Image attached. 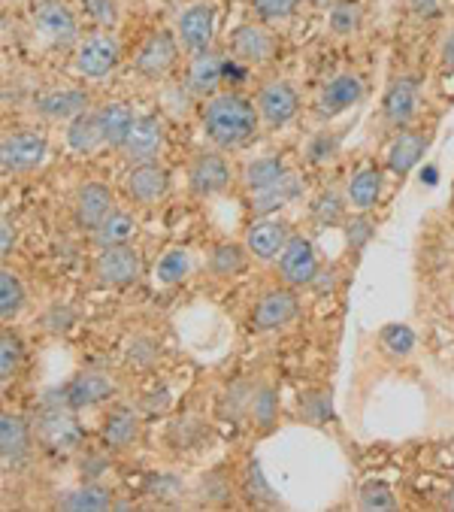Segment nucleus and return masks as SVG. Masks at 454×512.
<instances>
[{
	"mask_svg": "<svg viewBox=\"0 0 454 512\" xmlns=\"http://www.w3.org/2000/svg\"><path fill=\"white\" fill-rule=\"evenodd\" d=\"M346 237H349V246H352V249H364L367 240L373 237V222H370L364 213L355 216V219L346 225Z\"/></svg>",
	"mask_w": 454,
	"mask_h": 512,
	"instance_id": "obj_49",
	"label": "nucleus"
},
{
	"mask_svg": "<svg viewBox=\"0 0 454 512\" xmlns=\"http://www.w3.org/2000/svg\"><path fill=\"white\" fill-rule=\"evenodd\" d=\"M294 316H297V297H294L291 285H285V288H270V291L261 294V300L255 303L252 328H255V331H279V328L291 325Z\"/></svg>",
	"mask_w": 454,
	"mask_h": 512,
	"instance_id": "obj_14",
	"label": "nucleus"
},
{
	"mask_svg": "<svg viewBox=\"0 0 454 512\" xmlns=\"http://www.w3.org/2000/svg\"><path fill=\"white\" fill-rule=\"evenodd\" d=\"M300 191H303L300 179H297L294 173H288V176H285V179H279L276 185H270V188H264V191L249 194V210H252L255 216H270V213H276V210L288 207L291 200H297V197H300Z\"/></svg>",
	"mask_w": 454,
	"mask_h": 512,
	"instance_id": "obj_26",
	"label": "nucleus"
},
{
	"mask_svg": "<svg viewBox=\"0 0 454 512\" xmlns=\"http://www.w3.org/2000/svg\"><path fill=\"white\" fill-rule=\"evenodd\" d=\"M67 146H70L73 152H79V155H91L97 146H103V137H100V128H97L94 113H82V116L70 119Z\"/></svg>",
	"mask_w": 454,
	"mask_h": 512,
	"instance_id": "obj_34",
	"label": "nucleus"
},
{
	"mask_svg": "<svg viewBox=\"0 0 454 512\" xmlns=\"http://www.w3.org/2000/svg\"><path fill=\"white\" fill-rule=\"evenodd\" d=\"M188 270H191L188 252H185V249H170V252L161 255V261H158V267H155V276H158V282H164V285H176V282H182V279L188 276Z\"/></svg>",
	"mask_w": 454,
	"mask_h": 512,
	"instance_id": "obj_37",
	"label": "nucleus"
},
{
	"mask_svg": "<svg viewBox=\"0 0 454 512\" xmlns=\"http://www.w3.org/2000/svg\"><path fill=\"white\" fill-rule=\"evenodd\" d=\"M364 22V10L358 0H339L330 10V28L333 34H355Z\"/></svg>",
	"mask_w": 454,
	"mask_h": 512,
	"instance_id": "obj_38",
	"label": "nucleus"
},
{
	"mask_svg": "<svg viewBox=\"0 0 454 512\" xmlns=\"http://www.w3.org/2000/svg\"><path fill=\"white\" fill-rule=\"evenodd\" d=\"M361 97H364V82H361L355 73L333 76V79L321 88V94H318V100H315V113H318L321 119H336L339 113L352 110Z\"/></svg>",
	"mask_w": 454,
	"mask_h": 512,
	"instance_id": "obj_17",
	"label": "nucleus"
},
{
	"mask_svg": "<svg viewBox=\"0 0 454 512\" xmlns=\"http://www.w3.org/2000/svg\"><path fill=\"white\" fill-rule=\"evenodd\" d=\"M37 440L58 455H70L82 449V428L79 422L61 406L43 409V416L37 419Z\"/></svg>",
	"mask_w": 454,
	"mask_h": 512,
	"instance_id": "obj_6",
	"label": "nucleus"
},
{
	"mask_svg": "<svg viewBox=\"0 0 454 512\" xmlns=\"http://www.w3.org/2000/svg\"><path fill=\"white\" fill-rule=\"evenodd\" d=\"M231 185V164L218 152H197L188 164V188L197 197H215Z\"/></svg>",
	"mask_w": 454,
	"mask_h": 512,
	"instance_id": "obj_9",
	"label": "nucleus"
},
{
	"mask_svg": "<svg viewBox=\"0 0 454 512\" xmlns=\"http://www.w3.org/2000/svg\"><path fill=\"white\" fill-rule=\"evenodd\" d=\"M288 225L282 219L273 216H258L249 231H246V249L258 258V261H273L282 255V249L288 246Z\"/></svg>",
	"mask_w": 454,
	"mask_h": 512,
	"instance_id": "obj_19",
	"label": "nucleus"
},
{
	"mask_svg": "<svg viewBox=\"0 0 454 512\" xmlns=\"http://www.w3.org/2000/svg\"><path fill=\"white\" fill-rule=\"evenodd\" d=\"M164 143H167L164 119L161 116H140L119 152L128 164H146V161H158Z\"/></svg>",
	"mask_w": 454,
	"mask_h": 512,
	"instance_id": "obj_8",
	"label": "nucleus"
},
{
	"mask_svg": "<svg viewBox=\"0 0 454 512\" xmlns=\"http://www.w3.org/2000/svg\"><path fill=\"white\" fill-rule=\"evenodd\" d=\"M312 216H315V222H321V225H339L343 222V200H339L333 191H327V194H321L318 197V203H315V210H312Z\"/></svg>",
	"mask_w": 454,
	"mask_h": 512,
	"instance_id": "obj_43",
	"label": "nucleus"
},
{
	"mask_svg": "<svg viewBox=\"0 0 454 512\" xmlns=\"http://www.w3.org/2000/svg\"><path fill=\"white\" fill-rule=\"evenodd\" d=\"M379 340H382V346L391 355H400V358H406L415 349V334L406 325H385L382 334H379Z\"/></svg>",
	"mask_w": 454,
	"mask_h": 512,
	"instance_id": "obj_40",
	"label": "nucleus"
},
{
	"mask_svg": "<svg viewBox=\"0 0 454 512\" xmlns=\"http://www.w3.org/2000/svg\"><path fill=\"white\" fill-rule=\"evenodd\" d=\"M215 37V4H194L176 22V40L185 52H203Z\"/></svg>",
	"mask_w": 454,
	"mask_h": 512,
	"instance_id": "obj_12",
	"label": "nucleus"
},
{
	"mask_svg": "<svg viewBox=\"0 0 454 512\" xmlns=\"http://www.w3.org/2000/svg\"><path fill=\"white\" fill-rule=\"evenodd\" d=\"M406 4H409V10H412L415 16H421V19H430V16L439 13V4H436V0H406Z\"/></svg>",
	"mask_w": 454,
	"mask_h": 512,
	"instance_id": "obj_53",
	"label": "nucleus"
},
{
	"mask_svg": "<svg viewBox=\"0 0 454 512\" xmlns=\"http://www.w3.org/2000/svg\"><path fill=\"white\" fill-rule=\"evenodd\" d=\"M261 128L258 104L237 91H215L203 107V131L218 149H240Z\"/></svg>",
	"mask_w": 454,
	"mask_h": 512,
	"instance_id": "obj_1",
	"label": "nucleus"
},
{
	"mask_svg": "<svg viewBox=\"0 0 454 512\" xmlns=\"http://www.w3.org/2000/svg\"><path fill=\"white\" fill-rule=\"evenodd\" d=\"M427 134H421V131H403L397 140H394V146H391V155H388V167L397 173V176H406L418 161H421V155L427 152Z\"/></svg>",
	"mask_w": 454,
	"mask_h": 512,
	"instance_id": "obj_28",
	"label": "nucleus"
},
{
	"mask_svg": "<svg viewBox=\"0 0 454 512\" xmlns=\"http://www.w3.org/2000/svg\"><path fill=\"white\" fill-rule=\"evenodd\" d=\"M249 255L252 252L240 243H218L209 255V273L215 279H234L246 270Z\"/></svg>",
	"mask_w": 454,
	"mask_h": 512,
	"instance_id": "obj_31",
	"label": "nucleus"
},
{
	"mask_svg": "<svg viewBox=\"0 0 454 512\" xmlns=\"http://www.w3.org/2000/svg\"><path fill=\"white\" fill-rule=\"evenodd\" d=\"M34 113L49 122H70L88 113V91L85 88H55L34 100Z\"/></svg>",
	"mask_w": 454,
	"mask_h": 512,
	"instance_id": "obj_20",
	"label": "nucleus"
},
{
	"mask_svg": "<svg viewBox=\"0 0 454 512\" xmlns=\"http://www.w3.org/2000/svg\"><path fill=\"white\" fill-rule=\"evenodd\" d=\"M128 197L140 207H155V203L167 194L170 188V173L164 164L158 161H146V164H131V173L125 179Z\"/></svg>",
	"mask_w": 454,
	"mask_h": 512,
	"instance_id": "obj_15",
	"label": "nucleus"
},
{
	"mask_svg": "<svg viewBox=\"0 0 454 512\" xmlns=\"http://www.w3.org/2000/svg\"><path fill=\"white\" fill-rule=\"evenodd\" d=\"M258 113L267 128H282L300 113V94L291 82L285 79H270L258 88Z\"/></svg>",
	"mask_w": 454,
	"mask_h": 512,
	"instance_id": "obj_7",
	"label": "nucleus"
},
{
	"mask_svg": "<svg viewBox=\"0 0 454 512\" xmlns=\"http://www.w3.org/2000/svg\"><path fill=\"white\" fill-rule=\"evenodd\" d=\"M415 107H418V88H415V82L409 76L391 79V85L385 91V100H382L385 122L400 131V128H406L415 119Z\"/></svg>",
	"mask_w": 454,
	"mask_h": 512,
	"instance_id": "obj_22",
	"label": "nucleus"
},
{
	"mask_svg": "<svg viewBox=\"0 0 454 512\" xmlns=\"http://www.w3.org/2000/svg\"><path fill=\"white\" fill-rule=\"evenodd\" d=\"M0 455H4V464L19 467L28 461L31 455V428L22 416L4 413L0 419Z\"/></svg>",
	"mask_w": 454,
	"mask_h": 512,
	"instance_id": "obj_25",
	"label": "nucleus"
},
{
	"mask_svg": "<svg viewBox=\"0 0 454 512\" xmlns=\"http://www.w3.org/2000/svg\"><path fill=\"white\" fill-rule=\"evenodd\" d=\"M336 146H339V137L336 134H318L312 143H309V161L312 164H324L336 155Z\"/></svg>",
	"mask_w": 454,
	"mask_h": 512,
	"instance_id": "obj_47",
	"label": "nucleus"
},
{
	"mask_svg": "<svg viewBox=\"0 0 454 512\" xmlns=\"http://www.w3.org/2000/svg\"><path fill=\"white\" fill-rule=\"evenodd\" d=\"M58 509L64 512H103V509H112L116 500H112V491L97 485V482H85L73 491H64L55 503Z\"/></svg>",
	"mask_w": 454,
	"mask_h": 512,
	"instance_id": "obj_27",
	"label": "nucleus"
},
{
	"mask_svg": "<svg viewBox=\"0 0 454 512\" xmlns=\"http://www.w3.org/2000/svg\"><path fill=\"white\" fill-rule=\"evenodd\" d=\"M149 494H152V497H179V494H182V485H179L173 476H152Z\"/></svg>",
	"mask_w": 454,
	"mask_h": 512,
	"instance_id": "obj_50",
	"label": "nucleus"
},
{
	"mask_svg": "<svg viewBox=\"0 0 454 512\" xmlns=\"http://www.w3.org/2000/svg\"><path fill=\"white\" fill-rule=\"evenodd\" d=\"M13 243H16V225H13L10 219H4V243H0V249H4V255H10Z\"/></svg>",
	"mask_w": 454,
	"mask_h": 512,
	"instance_id": "obj_54",
	"label": "nucleus"
},
{
	"mask_svg": "<svg viewBox=\"0 0 454 512\" xmlns=\"http://www.w3.org/2000/svg\"><path fill=\"white\" fill-rule=\"evenodd\" d=\"M197 500L206 503V506L227 503V500H231V485H227L221 476H209V479H203V485L197 488Z\"/></svg>",
	"mask_w": 454,
	"mask_h": 512,
	"instance_id": "obj_44",
	"label": "nucleus"
},
{
	"mask_svg": "<svg viewBox=\"0 0 454 512\" xmlns=\"http://www.w3.org/2000/svg\"><path fill=\"white\" fill-rule=\"evenodd\" d=\"M94 276L100 285H109V288H125V285H134L140 276H143V258L140 252L125 243V246H106L97 261H94Z\"/></svg>",
	"mask_w": 454,
	"mask_h": 512,
	"instance_id": "obj_4",
	"label": "nucleus"
},
{
	"mask_svg": "<svg viewBox=\"0 0 454 512\" xmlns=\"http://www.w3.org/2000/svg\"><path fill=\"white\" fill-rule=\"evenodd\" d=\"M361 506H364V509H394L397 500H394V494H391L385 485L370 482V485L361 488Z\"/></svg>",
	"mask_w": 454,
	"mask_h": 512,
	"instance_id": "obj_45",
	"label": "nucleus"
},
{
	"mask_svg": "<svg viewBox=\"0 0 454 512\" xmlns=\"http://www.w3.org/2000/svg\"><path fill=\"white\" fill-rule=\"evenodd\" d=\"M25 306V285L22 279L4 267V273H0V316H4V322H13Z\"/></svg>",
	"mask_w": 454,
	"mask_h": 512,
	"instance_id": "obj_35",
	"label": "nucleus"
},
{
	"mask_svg": "<svg viewBox=\"0 0 454 512\" xmlns=\"http://www.w3.org/2000/svg\"><path fill=\"white\" fill-rule=\"evenodd\" d=\"M31 22H34V31L58 49H70L82 40L73 13L64 4H58V0H40L31 13Z\"/></svg>",
	"mask_w": 454,
	"mask_h": 512,
	"instance_id": "obj_5",
	"label": "nucleus"
},
{
	"mask_svg": "<svg viewBox=\"0 0 454 512\" xmlns=\"http://www.w3.org/2000/svg\"><path fill=\"white\" fill-rule=\"evenodd\" d=\"M279 276L285 285L300 288V285H312L318 276V258L315 249L306 237H291L288 246L279 255Z\"/></svg>",
	"mask_w": 454,
	"mask_h": 512,
	"instance_id": "obj_13",
	"label": "nucleus"
},
{
	"mask_svg": "<svg viewBox=\"0 0 454 512\" xmlns=\"http://www.w3.org/2000/svg\"><path fill=\"white\" fill-rule=\"evenodd\" d=\"M349 203L358 210V213H367L379 203V194H382V173L376 167H364L358 170L352 179H349Z\"/></svg>",
	"mask_w": 454,
	"mask_h": 512,
	"instance_id": "obj_30",
	"label": "nucleus"
},
{
	"mask_svg": "<svg viewBox=\"0 0 454 512\" xmlns=\"http://www.w3.org/2000/svg\"><path fill=\"white\" fill-rule=\"evenodd\" d=\"M22 355H25V349H22L19 337L4 331V340H0V376L13 379L22 367Z\"/></svg>",
	"mask_w": 454,
	"mask_h": 512,
	"instance_id": "obj_39",
	"label": "nucleus"
},
{
	"mask_svg": "<svg viewBox=\"0 0 454 512\" xmlns=\"http://www.w3.org/2000/svg\"><path fill=\"white\" fill-rule=\"evenodd\" d=\"M116 210V197L112 191L100 182H85L79 185L76 197H73V219L82 231H97Z\"/></svg>",
	"mask_w": 454,
	"mask_h": 512,
	"instance_id": "obj_10",
	"label": "nucleus"
},
{
	"mask_svg": "<svg viewBox=\"0 0 454 512\" xmlns=\"http://www.w3.org/2000/svg\"><path fill=\"white\" fill-rule=\"evenodd\" d=\"M179 58V40L170 31H155L137 52L134 70L143 79H164Z\"/></svg>",
	"mask_w": 454,
	"mask_h": 512,
	"instance_id": "obj_11",
	"label": "nucleus"
},
{
	"mask_svg": "<svg viewBox=\"0 0 454 512\" xmlns=\"http://www.w3.org/2000/svg\"><path fill=\"white\" fill-rule=\"evenodd\" d=\"M94 119H97L103 146H109V149H122L137 122V116L128 104H103L100 110H94Z\"/></svg>",
	"mask_w": 454,
	"mask_h": 512,
	"instance_id": "obj_24",
	"label": "nucleus"
},
{
	"mask_svg": "<svg viewBox=\"0 0 454 512\" xmlns=\"http://www.w3.org/2000/svg\"><path fill=\"white\" fill-rule=\"evenodd\" d=\"M439 67H442V73H451V70H454V28L448 31V37H445V43H442Z\"/></svg>",
	"mask_w": 454,
	"mask_h": 512,
	"instance_id": "obj_52",
	"label": "nucleus"
},
{
	"mask_svg": "<svg viewBox=\"0 0 454 512\" xmlns=\"http://www.w3.org/2000/svg\"><path fill=\"white\" fill-rule=\"evenodd\" d=\"M276 406H279L276 391L270 385H255V394H252V403H249V419H252V425L270 428L276 422Z\"/></svg>",
	"mask_w": 454,
	"mask_h": 512,
	"instance_id": "obj_36",
	"label": "nucleus"
},
{
	"mask_svg": "<svg viewBox=\"0 0 454 512\" xmlns=\"http://www.w3.org/2000/svg\"><path fill=\"white\" fill-rule=\"evenodd\" d=\"M288 176V164L279 155H267V158H255L243 167V188L249 194L264 191L270 185H276L279 179Z\"/></svg>",
	"mask_w": 454,
	"mask_h": 512,
	"instance_id": "obj_29",
	"label": "nucleus"
},
{
	"mask_svg": "<svg viewBox=\"0 0 454 512\" xmlns=\"http://www.w3.org/2000/svg\"><path fill=\"white\" fill-rule=\"evenodd\" d=\"M82 10L91 16L94 25L100 28H116L119 22V10H116V0H82Z\"/></svg>",
	"mask_w": 454,
	"mask_h": 512,
	"instance_id": "obj_42",
	"label": "nucleus"
},
{
	"mask_svg": "<svg viewBox=\"0 0 454 512\" xmlns=\"http://www.w3.org/2000/svg\"><path fill=\"white\" fill-rule=\"evenodd\" d=\"M300 0H249V7L255 10L258 19L264 22H282V19H291L294 10H297Z\"/></svg>",
	"mask_w": 454,
	"mask_h": 512,
	"instance_id": "obj_41",
	"label": "nucleus"
},
{
	"mask_svg": "<svg viewBox=\"0 0 454 512\" xmlns=\"http://www.w3.org/2000/svg\"><path fill=\"white\" fill-rule=\"evenodd\" d=\"M240 491H243L246 500L255 503V506H279V494L270 488V482H267V476H264V470H261L258 461H249V464L243 467Z\"/></svg>",
	"mask_w": 454,
	"mask_h": 512,
	"instance_id": "obj_33",
	"label": "nucleus"
},
{
	"mask_svg": "<svg viewBox=\"0 0 454 512\" xmlns=\"http://www.w3.org/2000/svg\"><path fill=\"white\" fill-rule=\"evenodd\" d=\"M194 431H200V425L194 419H179L170 428V443H176L179 449H194L200 437H194Z\"/></svg>",
	"mask_w": 454,
	"mask_h": 512,
	"instance_id": "obj_48",
	"label": "nucleus"
},
{
	"mask_svg": "<svg viewBox=\"0 0 454 512\" xmlns=\"http://www.w3.org/2000/svg\"><path fill=\"white\" fill-rule=\"evenodd\" d=\"M116 391H119V385L112 382L106 373L79 370L64 388V403L70 409H88V406H97L103 400H112V397H116Z\"/></svg>",
	"mask_w": 454,
	"mask_h": 512,
	"instance_id": "obj_16",
	"label": "nucleus"
},
{
	"mask_svg": "<svg viewBox=\"0 0 454 512\" xmlns=\"http://www.w3.org/2000/svg\"><path fill=\"white\" fill-rule=\"evenodd\" d=\"M140 437V419L134 409L128 406H112L109 416L103 419V428H100V443L103 449L109 452H125L137 443Z\"/></svg>",
	"mask_w": 454,
	"mask_h": 512,
	"instance_id": "obj_23",
	"label": "nucleus"
},
{
	"mask_svg": "<svg viewBox=\"0 0 454 512\" xmlns=\"http://www.w3.org/2000/svg\"><path fill=\"white\" fill-rule=\"evenodd\" d=\"M119 58H122V46H119L116 34H112V28H100V31L82 37L73 52L76 70L88 79H100V76L112 73L119 67Z\"/></svg>",
	"mask_w": 454,
	"mask_h": 512,
	"instance_id": "obj_2",
	"label": "nucleus"
},
{
	"mask_svg": "<svg viewBox=\"0 0 454 512\" xmlns=\"http://www.w3.org/2000/svg\"><path fill=\"white\" fill-rule=\"evenodd\" d=\"M155 358H158V343L149 340V337H137V340L128 346V361H131L134 367H152Z\"/></svg>",
	"mask_w": 454,
	"mask_h": 512,
	"instance_id": "obj_46",
	"label": "nucleus"
},
{
	"mask_svg": "<svg viewBox=\"0 0 454 512\" xmlns=\"http://www.w3.org/2000/svg\"><path fill=\"white\" fill-rule=\"evenodd\" d=\"M49 152V140L43 131L34 128H22L4 137L0 143V164H4V173H31L43 164Z\"/></svg>",
	"mask_w": 454,
	"mask_h": 512,
	"instance_id": "obj_3",
	"label": "nucleus"
},
{
	"mask_svg": "<svg viewBox=\"0 0 454 512\" xmlns=\"http://www.w3.org/2000/svg\"><path fill=\"white\" fill-rule=\"evenodd\" d=\"M224 55L215 52L212 46L203 49V52H194L191 61H188V73H185V85L194 97H212L224 79Z\"/></svg>",
	"mask_w": 454,
	"mask_h": 512,
	"instance_id": "obj_18",
	"label": "nucleus"
},
{
	"mask_svg": "<svg viewBox=\"0 0 454 512\" xmlns=\"http://www.w3.org/2000/svg\"><path fill=\"white\" fill-rule=\"evenodd\" d=\"M134 234H137V219L131 213L112 210V216L94 231V243L100 249H106V246H125V243L134 240Z\"/></svg>",
	"mask_w": 454,
	"mask_h": 512,
	"instance_id": "obj_32",
	"label": "nucleus"
},
{
	"mask_svg": "<svg viewBox=\"0 0 454 512\" xmlns=\"http://www.w3.org/2000/svg\"><path fill=\"white\" fill-rule=\"evenodd\" d=\"M276 37L261 25H243L231 34V52L243 64H270L276 58Z\"/></svg>",
	"mask_w": 454,
	"mask_h": 512,
	"instance_id": "obj_21",
	"label": "nucleus"
},
{
	"mask_svg": "<svg viewBox=\"0 0 454 512\" xmlns=\"http://www.w3.org/2000/svg\"><path fill=\"white\" fill-rule=\"evenodd\" d=\"M106 470V458L103 455H85V461H82V479L85 482H97V476Z\"/></svg>",
	"mask_w": 454,
	"mask_h": 512,
	"instance_id": "obj_51",
	"label": "nucleus"
}]
</instances>
